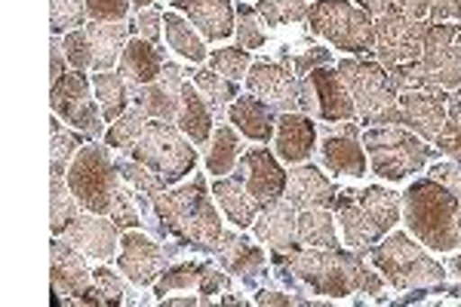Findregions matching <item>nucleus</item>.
Instances as JSON below:
<instances>
[{
	"label": "nucleus",
	"mask_w": 461,
	"mask_h": 307,
	"mask_svg": "<svg viewBox=\"0 0 461 307\" xmlns=\"http://www.w3.org/2000/svg\"><path fill=\"white\" fill-rule=\"evenodd\" d=\"M295 221H299V209L289 200H274L258 209L252 230L265 246H271L274 252H293L299 249V237H295Z\"/></svg>",
	"instance_id": "obj_27"
},
{
	"label": "nucleus",
	"mask_w": 461,
	"mask_h": 307,
	"mask_svg": "<svg viewBox=\"0 0 461 307\" xmlns=\"http://www.w3.org/2000/svg\"><path fill=\"white\" fill-rule=\"evenodd\" d=\"M65 71H68V56H65L62 37L53 34V41H50V84H56Z\"/></svg>",
	"instance_id": "obj_56"
},
{
	"label": "nucleus",
	"mask_w": 461,
	"mask_h": 307,
	"mask_svg": "<svg viewBox=\"0 0 461 307\" xmlns=\"http://www.w3.org/2000/svg\"><path fill=\"white\" fill-rule=\"evenodd\" d=\"M430 22L428 19H409L403 13H391V16L375 19V62H382L384 68L391 65L415 62L425 50Z\"/></svg>",
	"instance_id": "obj_14"
},
{
	"label": "nucleus",
	"mask_w": 461,
	"mask_h": 307,
	"mask_svg": "<svg viewBox=\"0 0 461 307\" xmlns=\"http://www.w3.org/2000/svg\"><path fill=\"white\" fill-rule=\"evenodd\" d=\"M403 200V224L409 234L428 246L430 252L461 249V200L434 178H412L400 194Z\"/></svg>",
	"instance_id": "obj_3"
},
{
	"label": "nucleus",
	"mask_w": 461,
	"mask_h": 307,
	"mask_svg": "<svg viewBox=\"0 0 461 307\" xmlns=\"http://www.w3.org/2000/svg\"><path fill=\"white\" fill-rule=\"evenodd\" d=\"M366 256L375 271L388 280V286L403 292L443 286L446 274H449L446 265L430 256L428 246L415 239L409 230H391L375 246H369Z\"/></svg>",
	"instance_id": "obj_6"
},
{
	"label": "nucleus",
	"mask_w": 461,
	"mask_h": 307,
	"mask_svg": "<svg viewBox=\"0 0 461 307\" xmlns=\"http://www.w3.org/2000/svg\"><path fill=\"white\" fill-rule=\"evenodd\" d=\"M173 6L197 28L203 41H228L237 28V10L230 0H173Z\"/></svg>",
	"instance_id": "obj_24"
},
{
	"label": "nucleus",
	"mask_w": 461,
	"mask_h": 307,
	"mask_svg": "<svg viewBox=\"0 0 461 307\" xmlns=\"http://www.w3.org/2000/svg\"><path fill=\"white\" fill-rule=\"evenodd\" d=\"M320 160H323V167L330 172H336V176H351V178L366 176L369 157L360 139V126L354 120H348L339 132H330V136L320 141Z\"/></svg>",
	"instance_id": "obj_20"
},
{
	"label": "nucleus",
	"mask_w": 461,
	"mask_h": 307,
	"mask_svg": "<svg viewBox=\"0 0 461 307\" xmlns=\"http://www.w3.org/2000/svg\"><path fill=\"white\" fill-rule=\"evenodd\" d=\"M247 89H249V95L271 104L277 114L302 111L299 77H295V71L284 62H267V59L252 62V68L247 71Z\"/></svg>",
	"instance_id": "obj_17"
},
{
	"label": "nucleus",
	"mask_w": 461,
	"mask_h": 307,
	"mask_svg": "<svg viewBox=\"0 0 461 307\" xmlns=\"http://www.w3.org/2000/svg\"><path fill=\"white\" fill-rule=\"evenodd\" d=\"M360 139L369 157V172L384 178V182H403V178L425 169L428 160L440 154L437 148H430V141L415 136L403 123L369 126Z\"/></svg>",
	"instance_id": "obj_7"
},
{
	"label": "nucleus",
	"mask_w": 461,
	"mask_h": 307,
	"mask_svg": "<svg viewBox=\"0 0 461 307\" xmlns=\"http://www.w3.org/2000/svg\"><path fill=\"white\" fill-rule=\"evenodd\" d=\"M308 77L317 93V117L320 120H326V123H348V120H357L354 99H351V93H348V86H345V80H341L336 65L314 68Z\"/></svg>",
	"instance_id": "obj_25"
},
{
	"label": "nucleus",
	"mask_w": 461,
	"mask_h": 307,
	"mask_svg": "<svg viewBox=\"0 0 461 307\" xmlns=\"http://www.w3.org/2000/svg\"><path fill=\"white\" fill-rule=\"evenodd\" d=\"M50 280H53V295L56 304H86L99 307L105 304V295L99 292L93 280V271L86 265V256L71 246L65 237H56L50 243Z\"/></svg>",
	"instance_id": "obj_13"
},
{
	"label": "nucleus",
	"mask_w": 461,
	"mask_h": 307,
	"mask_svg": "<svg viewBox=\"0 0 461 307\" xmlns=\"http://www.w3.org/2000/svg\"><path fill=\"white\" fill-rule=\"evenodd\" d=\"M148 117L142 108H139V104H132L130 111H126V114H121L114 120V123H108V130H105V145L108 148H117V151H126L130 154L132 151V145H136L139 141V136H142L145 132V126H148Z\"/></svg>",
	"instance_id": "obj_40"
},
{
	"label": "nucleus",
	"mask_w": 461,
	"mask_h": 307,
	"mask_svg": "<svg viewBox=\"0 0 461 307\" xmlns=\"http://www.w3.org/2000/svg\"><path fill=\"white\" fill-rule=\"evenodd\" d=\"M62 47H65V56H68V65L74 71L93 68V43H89L86 28H74V32L62 34Z\"/></svg>",
	"instance_id": "obj_49"
},
{
	"label": "nucleus",
	"mask_w": 461,
	"mask_h": 307,
	"mask_svg": "<svg viewBox=\"0 0 461 307\" xmlns=\"http://www.w3.org/2000/svg\"><path fill=\"white\" fill-rule=\"evenodd\" d=\"M308 28L351 56L375 50V16L354 0H314L308 10Z\"/></svg>",
	"instance_id": "obj_11"
},
{
	"label": "nucleus",
	"mask_w": 461,
	"mask_h": 307,
	"mask_svg": "<svg viewBox=\"0 0 461 307\" xmlns=\"http://www.w3.org/2000/svg\"><path fill=\"white\" fill-rule=\"evenodd\" d=\"M65 182H68V188L74 197H77L84 212L108 215L123 178H121V172H117V160L111 157V148L89 139L77 151V157L71 160Z\"/></svg>",
	"instance_id": "obj_10"
},
{
	"label": "nucleus",
	"mask_w": 461,
	"mask_h": 307,
	"mask_svg": "<svg viewBox=\"0 0 461 307\" xmlns=\"http://www.w3.org/2000/svg\"><path fill=\"white\" fill-rule=\"evenodd\" d=\"M354 4H360L366 13H373V16H391V13H400V6H403V0H354Z\"/></svg>",
	"instance_id": "obj_57"
},
{
	"label": "nucleus",
	"mask_w": 461,
	"mask_h": 307,
	"mask_svg": "<svg viewBox=\"0 0 461 307\" xmlns=\"http://www.w3.org/2000/svg\"><path fill=\"white\" fill-rule=\"evenodd\" d=\"M89 43H93V71H111L123 56L126 41L132 37L130 22H93L86 25Z\"/></svg>",
	"instance_id": "obj_31"
},
{
	"label": "nucleus",
	"mask_w": 461,
	"mask_h": 307,
	"mask_svg": "<svg viewBox=\"0 0 461 307\" xmlns=\"http://www.w3.org/2000/svg\"><path fill=\"white\" fill-rule=\"evenodd\" d=\"M280 62L289 65V68L295 71V77H308L314 68L332 65V52L323 50V47H311V50H304L302 56H289V52L284 50V52H280Z\"/></svg>",
	"instance_id": "obj_50"
},
{
	"label": "nucleus",
	"mask_w": 461,
	"mask_h": 307,
	"mask_svg": "<svg viewBox=\"0 0 461 307\" xmlns=\"http://www.w3.org/2000/svg\"><path fill=\"white\" fill-rule=\"evenodd\" d=\"M274 271H286L295 276L299 283V292L302 295H323L330 302H339V298H348V295H382L388 280L369 267L363 261V252H354V249H299L293 252H274L271 258Z\"/></svg>",
	"instance_id": "obj_1"
},
{
	"label": "nucleus",
	"mask_w": 461,
	"mask_h": 307,
	"mask_svg": "<svg viewBox=\"0 0 461 307\" xmlns=\"http://www.w3.org/2000/svg\"><path fill=\"white\" fill-rule=\"evenodd\" d=\"M191 80H194V86L203 93V99L206 104L212 108V114L215 120L219 117H228V108H230V102L237 99V84L234 80H228V77H221L215 68H197L194 74H191Z\"/></svg>",
	"instance_id": "obj_38"
},
{
	"label": "nucleus",
	"mask_w": 461,
	"mask_h": 307,
	"mask_svg": "<svg viewBox=\"0 0 461 307\" xmlns=\"http://www.w3.org/2000/svg\"><path fill=\"white\" fill-rule=\"evenodd\" d=\"M437 151L446 154L449 160L461 163V89L449 93V114H446L443 132L437 136Z\"/></svg>",
	"instance_id": "obj_44"
},
{
	"label": "nucleus",
	"mask_w": 461,
	"mask_h": 307,
	"mask_svg": "<svg viewBox=\"0 0 461 307\" xmlns=\"http://www.w3.org/2000/svg\"><path fill=\"white\" fill-rule=\"evenodd\" d=\"M332 215L341 228V246L366 256L369 246H375L378 239L397 228L400 215H403V200H400V194L382 188V185H369L360 191H339Z\"/></svg>",
	"instance_id": "obj_4"
},
{
	"label": "nucleus",
	"mask_w": 461,
	"mask_h": 307,
	"mask_svg": "<svg viewBox=\"0 0 461 307\" xmlns=\"http://www.w3.org/2000/svg\"><path fill=\"white\" fill-rule=\"evenodd\" d=\"M93 93H95V102H99L105 123H114V120L121 114H126L130 104H132V89L123 80L121 71H95L93 74Z\"/></svg>",
	"instance_id": "obj_35"
},
{
	"label": "nucleus",
	"mask_w": 461,
	"mask_h": 307,
	"mask_svg": "<svg viewBox=\"0 0 461 307\" xmlns=\"http://www.w3.org/2000/svg\"><path fill=\"white\" fill-rule=\"evenodd\" d=\"M428 22H461V0H430Z\"/></svg>",
	"instance_id": "obj_55"
},
{
	"label": "nucleus",
	"mask_w": 461,
	"mask_h": 307,
	"mask_svg": "<svg viewBox=\"0 0 461 307\" xmlns=\"http://www.w3.org/2000/svg\"><path fill=\"white\" fill-rule=\"evenodd\" d=\"M93 80L84 71H65L62 77L50 86V108L56 117H62L71 130L84 132L86 139L105 136V117H102L99 102L93 99Z\"/></svg>",
	"instance_id": "obj_12"
},
{
	"label": "nucleus",
	"mask_w": 461,
	"mask_h": 307,
	"mask_svg": "<svg viewBox=\"0 0 461 307\" xmlns=\"http://www.w3.org/2000/svg\"><path fill=\"white\" fill-rule=\"evenodd\" d=\"M336 194L339 188L314 167V163H299V167L289 169L284 197L299 209V212L302 209H332Z\"/></svg>",
	"instance_id": "obj_26"
},
{
	"label": "nucleus",
	"mask_w": 461,
	"mask_h": 307,
	"mask_svg": "<svg viewBox=\"0 0 461 307\" xmlns=\"http://www.w3.org/2000/svg\"><path fill=\"white\" fill-rule=\"evenodd\" d=\"M339 74L354 99L357 117L366 126L403 123L400 120V93L391 84V74L382 62L366 56H348L339 62Z\"/></svg>",
	"instance_id": "obj_8"
},
{
	"label": "nucleus",
	"mask_w": 461,
	"mask_h": 307,
	"mask_svg": "<svg viewBox=\"0 0 461 307\" xmlns=\"http://www.w3.org/2000/svg\"><path fill=\"white\" fill-rule=\"evenodd\" d=\"M240 157H243L240 132H237L230 123H219L210 139V145H206V172H210L212 178L228 176V172H234Z\"/></svg>",
	"instance_id": "obj_36"
},
{
	"label": "nucleus",
	"mask_w": 461,
	"mask_h": 307,
	"mask_svg": "<svg viewBox=\"0 0 461 307\" xmlns=\"http://www.w3.org/2000/svg\"><path fill=\"white\" fill-rule=\"evenodd\" d=\"M50 178H53V188H50V230H53L56 237H62L65 228H68L84 209H80L77 197L71 194L65 176H50Z\"/></svg>",
	"instance_id": "obj_39"
},
{
	"label": "nucleus",
	"mask_w": 461,
	"mask_h": 307,
	"mask_svg": "<svg viewBox=\"0 0 461 307\" xmlns=\"http://www.w3.org/2000/svg\"><path fill=\"white\" fill-rule=\"evenodd\" d=\"M178 130L185 132L197 148H206L212 139V123L215 114L212 108L206 104L203 93L194 84H185L182 86V102H178V117H176Z\"/></svg>",
	"instance_id": "obj_30"
},
{
	"label": "nucleus",
	"mask_w": 461,
	"mask_h": 307,
	"mask_svg": "<svg viewBox=\"0 0 461 307\" xmlns=\"http://www.w3.org/2000/svg\"><path fill=\"white\" fill-rule=\"evenodd\" d=\"M86 19V0H50V32L53 34H68Z\"/></svg>",
	"instance_id": "obj_46"
},
{
	"label": "nucleus",
	"mask_w": 461,
	"mask_h": 307,
	"mask_svg": "<svg viewBox=\"0 0 461 307\" xmlns=\"http://www.w3.org/2000/svg\"><path fill=\"white\" fill-rule=\"evenodd\" d=\"M132 160H139L148 167L163 185H178L182 178H188L197 167V145L178 130L173 120H148L145 132L130 151Z\"/></svg>",
	"instance_id": "obj_9"
},
{
	"label": "nucleus",
	"mask_w": 461,
	"mask_h": 307,
	"mask_svg": "<svg viewBox=\"0 0 461 307\" xmlns=\"http://www.w3.org/2000/svg\"><path fill=\"white\" fill-rule=\"evenodd\" d=\"M93 280L102 295H105V304H142L145 302V298L136 295L132 283L126 280L121 271H114V267H108V265L93 267Z\"/></svg>",
	"instance_id": "obj_42"
},
{
	"label": "nucleus",
	"mask_w": 461,
	"mask_h": 307,
	"mask_svg": "<svg viewBox=\"0 0 461 307\" xmlns=\"http://www.w3.org/2000/svg\"><path fill=\"white\" fill-rule=\"evenodd\" d=\"M295 237L304 249H336L339 230L332 209H302L295 221Z\"/></svg>",
	"instance_id": "obj_34"
},
{
	"label": "nucleus",
	"mask_w": 461,
	"mask_h": 307,
	"mask_svg": "<svg viewBox=\"0 0 461 307\" xmlns=\"http://www.w3.org/2000/svg\"><path fill=\"white\" fill-rule=\"evenodd\" d=\"M160 304L167 307H203V304H212L210 295L197 292V295H178V298H160Z\"/></svg>",
	"instance_id": "obj_58"
},
{
	"label": "nucleus",
	"mask_w": 461,
	"mask_h": 307,
	"mask_svg": "<svg viewBox=\"0 0 461 307\" xmlns=\"http://www.w3.org/2000/svg\"><path fill=\"white\" fill-rule=\"evenodd\" d=\"M221 302H225V304H247L243 298H237V295H228V298H221Z\"/></svg>",
	"instance_id": "obj_61"
},
{
	"label": "nucleus",
	"mask_w": 461,
	"mask_h": 307,
	"mask_svg": "<svg viewBox=\"0 0 461 307\" xmlns=\"http://www.w3.org/2000/svg\"><path fill=\"white\" fill-rule=\"evenodd\" d=\"M256 304H277V307H304L311 304V298L299 295V292H293V295H286V292H271V289H258L256 292Z\"/></svg>",
	"instance_id": "obj_54"
},
{
	"label": "nucleus",
	"mask_w": 461,
	"mask_h": 307,
	"mask_svg": "<svg viewBox=\"0 0 461 307\" xmlns=\"http://www.w3.org/2000/svg\"><path fill=\"white\" fill-rule=\"evenodd\" d=\"M86 141L89 139L84 132L65 126V120L53 114V120H50V176H68L71 160Z\"/></svg>",
	"instance_id": "obj_37"
},
{
	"label": "nucleus",
	"mask_w": 461,
	"mask_h": 307,
	"mask_svg": "<svg viewBox=\"0 0 461 307\" xmlns=\"http://www.w3.org/2000/svg\"><path fill=\"white\" fill-rule=\"evenodd\" d=\"M388 74L397 93H406V89L456 93L461 89V25L430 22L421 56L415 62L391 65Z\"/></svg>",
	"instance_id": "obj_5"
},
{
	"label": "nucleus",
	"mask_w": 461,
	"mask_h": 307,
	"mask_svg": "<svg viewBox=\"0 0 461 307\" xmlns=\"http://www.w3.org/2000/svg\"><path fill=\"white\" fill-rule=\"evenodd\" d=\"M163 65H167V52L158 43L145 41V37H130L123 47V56L117 62V71L123 74V80L130 84V89L148 86L160 77Z\"/></svg>",
	"instance_id": "obj_28"
},
{
	"label": "nucleus",
	"mask_w": 461,
	"mask_h": 307,
	"mask_svg": "<svg viewBox=\"0 0 461 307\" xmlns=\"http://www.w3.org/2000/svg\"><path fill=\"white\" fill-rule=\"evenodd\" d=\"M132 0H86V16L93 22H130Z\"/></svg>",
	"instance_id": "obj_51"
},
{
	"label": "nucleus",
	"mask_w": 461,
	"mask_h": 307,
	"mask_svg": "<svg viewBox=\"0 0 461 307\" xmlns=\"http://www.w3.org/2000/svg\"><path fill=\"white\" fill-rule=\"evenodd\" d=\"M228 123L249 141L267 145V141H274V132H277V111L262 99H256V95H240V99L230 102Z\"/></svg>",
	"instance_id": "obj_29"
},
{
	"label": "nucleus",
	"mask_w": 461,
	"mask_h": 307,
	"mask_svg": "<svg viewBox=\"0 0 461 307\" xmlns=\"http://www.w3.org/2000/svg\"><path fill=\"white\" fill-rule=\"evenodd\" d=\"M163 34H167L169 50H176V56H182L185 62L200 65L210 59L203 37H200V32L182 13H163Z\"/></svg>",
	"instance_id": "obj_33"
},
{
	"label": "nucleus",
	"mask_w": 461,
	"mask_h": 307,
	"mask_svg": "<svg viewBox=\"0 0 461 307\" xmlns=\"http://www.w3.org/2000/svg\"><path fill=\"white\" fill-rule=\"evenodd\" d=\"M215 265L221 271H228L230 276L243 283V286H256L258 280L265 276V249L252 246L247 237L237 234V230H221L219 243H215Z\"/></svg>",
	"instance_id": "obj_21"
},
{
	"label": "nucleus",
	"mask_w": 461,
	"mask_h": 307,
	"mask_svg": "<svg viewBox=\"0 0 461 307\" xmlns=\"http://www.w3.org/2000/svg\"><path fill=\"white\" fill-rule=\"evenodd\" d=\"M449 114V93H430V89H406L400 93V120L406 130L434 145L443 132Z\"/></svg>",
	"instance_id": "obj_18"
},
{
	"label": "nucleus",
	"mask_w": 461,
	"mask_h": 307,
	"mask_svg": "<svg viewBox=\"0 0 461 307\" xmlns=\"http://www.w3.org/2000/svg\"><path fill=\"white\" fill-rule=\"evenodd\" d=\"M430 178L440 182L443 188H449L461 200V163L458 160H437L430 167Z\"/></svg>",
	"instance_id": "obj_53"
},
{
	"label": "nucleus",
	"mask_w": 461,
	"mask_h": 307,
	"mask_svg": "<svg viewBox=\"0 0 461 307\" xmlns=\"http://www.w3.org/2000/svg\"><path fill=\"white\" fill-rule=\"evenodd\" d=\"M258 13L252 10V6L247 4H240L237 6V28H234V34H237V47H243V50H258V47H265V32H262V25H258Z\"/></svg>",
	"instance_id": "obj_48"
},
{
	"label": "nucleus",
	"mask_w": 461,
	"mask_h": 307,
	"mask_svg": "<svg viewBox=\"0 0 461 307\" xmlns=\"http://www.w3.org/2000/svg\"><path fill=\"white\" fill-rule=\"evenodd\" d=\"M169 267V252L158 239L145 237L142 228H132L121 234V252H117V271H121L132 286L145 289L160 280V274Z\"/></svg>",
	"instance_id": "obj_15"
},
{
	"label": "nucleus",
	"mask_w": 461,
	"mask_h": 307,
	"mask_svg": "<svg viewBox=\"0 0 461 307\" xmlns=\"http://www.w3.org/2000/svg\"><path fill=\"white\" fill-rule=\"evenodd\" d=\"M311 4H314V0H258L256 13L265 25L280 28V25H289V22L308 19Z\"/></svg>",
	"instance_id": "obj_43"
},
{
	"label": "nucleus",
	"mask_w": 461,
	"mask_h": 307,
	"mask_svg": "<svg viewBox=\"0 0 461 307\" xmlns=\"http://www.w3.org/2000/svg\"><path fill=\"white\" fill-rule=\"evenodd\" d=\"M148 6H154V0H132V10H148Z\"/></svg>",
	"instance_id": "obj_60"
},
{
	"label": "nucleus",
	"mask_w": 461,
	"mask_h": 307,
	"mask_svg": "<svg viewBox=\"0 0 461 307\" xmlns=\"http://www.w3.org/2000/svg\"><path fill=\"white\" fill-rule=\"evenodd\" d=\"M400 13L409 19H428L430 13V0H403V6H400Z\"/></svg>",
	"instance_id": "obj_59"
},
{
	"label": "nucleus",
	"mask_w": 461,
	"mask_h": 307,
	"mask_svg": "<svg viewBox=\"0 0 461 307\" xmlns=\"http://www.w3.org/2000/svg\"><path fill=\"white\" fill-rule=\"evenodd\" d=\"M286 176L289 172L280 167V157L271 154L267 148H249L234 167V178L249 191V197L256 200L258 206L284 200Z\"/></svg>",
	"instance_id": "obj_16"
},
{
	"label": "nucleus",
	"mask_w": 461,
	"mask_h": 307,
	"mask_svg": "<svg viewBox=\"0 0 461 307\" xmlns=\"http://www.w3.org/2000/svg\"><path fill=\"white\" fill-rule=\"evenodd\" d=\"M206 267H210V261H178V265H169L167 271L160 274V280L154 283V295L167 298L169 292L176 289H200V280H203Z\"/></svg>",
	"instance_id": "obj_41"
},
{
	"label": "nucleus",
	"mask_w": 461,
	"mask_h": 307,
	"mask_svg": "<svg viewBox=\"0 0 461 307\" xmlns=\"http://www.w3.org/2000/svg\"><path fill=\"white\" fill-rule=\"evenodd\" d=\"M111 221L117 224L121 230H132V228H142V209H139V197L132 185H121L114 194V203H111Z\"/></svg>",
	"instance_id": "obj_47"
},
{
	"label": "nucleus",
	"mask_w": 461,
	"mask_h": 307,
	"mask_svg": "<svg viewBox=\"0 0 461 307\" xmlns=\"http://www.w3.org/2000/svg\"><path fill=\"white\" fill-rule=\"evenodd\" d=\"M317 145V123L311 120V114L293 111V114H280L277 117V132H274V151L289 167H299L308 163Z\"/></svg>",
	"instance_id": "obj_23"
},
{
	"label": "nucleus",
	"mask_w": 461,
	"mask_h": 307,
	"mask_svg": "<svg viewBox=\"0 0 461 307\" xmlns=\"http://www.w3.org/2000/svg\"><path fill=\"white\" fill-rule=\"evenodd\" d=\"M182 86H185L182 68L167 59V65H163L160 77L154 80V84L132 89V104H139L151 120H173L176 123L178 102H182Z\"/></svg>",
	"instance_id": "obj_22"
},
{
	"label": "nucleus",
	"mask_w": 461,
	"mask_h": 307,
	"mask_svg": "<svg viewBox=\"0 0 461 307\" xmlns=\"http://www.w3.org/2000/svg\"><path fill=\"white\" fill-rule=\"evenodd\" d=\"M130 32L132 37H145L151 43H160L163 34V13L158 6H148V10H139L136 16L130 19Z\"/></svg>",
	"instance_id": "obj_52"
},
{
	"label": "nucleus",
	"mask_w": 461,
	"mask_h": 307,
	"mask_svg": "<svg viewBox=\"0 0 461 307\" xmlns=\"http://www.w3.org/2000/svg\"><path fill=\"white\" fill-rule=\"evenodd\" d=\"M210 68L219 71L221 77L240 84V80H247V71L252 68V56L243 47H221L210 52Z\"/></svg>",
	"instance_id": "obj_45"
},
{
	"label": "nucleus",
	"mask_w": 461,
	"mask_h": 307,
	"mask_svg": "<svg viewBox=\"0 0 461 307\" xmlns=\"http://www.w3.org/2000/svg\"><path fill=\"white\" fill-rule=\"evenodd\" d=\"M154 209L160 221L167 224L169 237L178 239L185 249L215 252V243L221 237V215L212 203V188L206 176L188 178L182 185H169L160 194H154Z\"/></svg>",
	"instance_id": "obj_2"
},
{
	"label": "nucleus",
	"mask_w": 461,
	"mask_h": 307,
	"mask_svg": "<svg viewBox=\"0 0 461 307\" xmlns=\"http://www.w3.org/2000/svg\"><path fill=\"white\" fill-rule=\"evenodd\" d=\"M210 188H212L215 203L221 206V212L228 215V221L234 224L237 230L252 228V221H256V215H258V209H262V206L249 197V191L243 188L234 176H230V178H225V176L212 178Z\"/></svg>",
	"instance_id": "obj_32"
},
{
	"label": "nucleus",
	"mask_w": 461,
	"mask_h": 307,
	"mask_svg": "<svg viewBox=\"0 0 461 307\" xmlns=\"http://www.w3.org/2000/svg\"><path fill=\"white\" fill-rule=\"evenodd\" d=\"M123 230L111 221V215H95V212H80L68 228H65V239L71 246H77L86 258L95 261H111L117 256Z\"/></svg>",
	"instance_id": "obj_19"
}]
</instances>
